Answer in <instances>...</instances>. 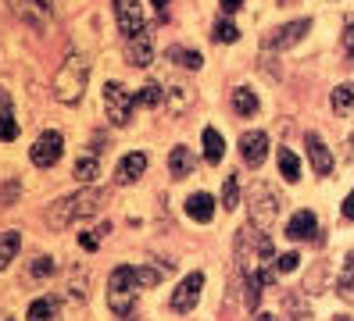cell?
<instances>
[{"label": "cell", "mask_w": 354, "mask_h": 321, "mask_svg": "<svg viewBox=\"0 0 354 321\" xmlns=\"http://www.w3.org/2000/svg\"><path fill=\"white\" fill-rule=\"evenodd\" d=\"M104 200H108V197H104V189H97V186L75 189L72 197H61L57 204L47 207V225L54 232H65V228H72L82 218H93V214L104 207Z\"/></svg>", "instance_id": "cell-1"}, {"label": "cell", "mask_w": 354, "mask_h": 321, "mask_svg": "<svg viewBox=\"0 0 354 321\" xmlns=\"http://www.w3.org/2000/svg\"><path fill=\"white\" fill-rule=\"evenodd\" d=\"M258 97H254V90H247V86H236L233 90V111L236 115H243V118H251V115H258Z\"/></svg>", "instance_id": "cell-21"}, {"label": "cell", "mask_w": 354, "mask_h": 321, "mask_svg": "<svg viewBox=\"0 0 354 321\" xmlns=\"http://www.w3.org/2000/svg\"><path fill=\"white\" fill-rule=\"evenodd\" d=\"M254 321H276V314H254Z\"/></svg>", "instance_id": "cell-39"}, {"label": "cell", "mask_w": 354, "mask_h": 321, "mask_svg": "<svg viewBox=\"0 0 354 321\" xmlns=\"http://www.w3.org/2000/svg\"><path fill=\"white\" fill-rule=\"evenodd\" d=\"M344 47H347V54H354V26L344 29Z\"/></svg>", "instance_id": "cell-37"}, {"label": "cell", "mask_w": 354, "mask_h": 321, "mask_svg": "<svg viewBox=\"0 0 354 321\" xmlns=\"http://www.w3.org/2000/svg\"><path fill=\"white\" fill-rule=\"evenodd\" d=\"M61 150H65V139H61V133H44L36 143H32V150H29V157H32V164L36 168H54L57 161H61Z\"/></svg>", "instance_id": "cell-7"}, {"label": "cell", "mask_w": 354, "mask_h": 321, "mask_svg": "<svg viewBox=\"0 0 354 321\" xmlns=\"http://www.w3.org/2000/svg\"><path fill=\"white\" fill-rule=\"evenodd\" d=\"M315 228H319L315 214H311V211H297L294 218L286 222V240H290V243H304V240H315Z\"/></svg>", "instance_id": "cell-14"}, {"label": "cell", "mask_w": 354, "mask_h": 321, "mask_svg": "<svg viewBox=\"0 0 354 321\" xmlns=\"http://www.w3.org/2000/svg\"><path fill=\"white\" fill-rule=\"evenodd\" d=\"M218 4H222V11H225V14H236V11L243 8V0H218Z\"/></svg>", "instance_id": "cell-35"}, {"label": "cell", "mask_w": 354, "mask_h": 321, "mask_svg": "<svg viewBox=\"0 0 354 321\" xmlns=\"http://www.w3.org/2000/svg\"><path fill=\"white\" fill-rule=\"evenodd\" d=\"M86 79H90V61L82 54L65 57V64H61L57 75H54V97L61 104H68V107L79 104L82 93H86Z\"/></svg>", "instance_id": "cell-2"}, {"label": "cell", "mask_w": 354, "mask_h": 321, "mask_svg": "<svg viewBox=\"0 0 354 321\" xmlns=\"http://www.w3.org/2000/svg\"><path fill=\"white\" fill-rule=\"evenodd\" d=\"M57 314H61V304L54 296H39V300H32L29 304V321H57Z\"/></svg>", "instance_id": "cell-20"}, {"label": "cell", "mask_w": 354, "mask_h": 321, "mask_svg": "<svg viewBox=\"0 0 354 321\" xmlns=\"http://www.w3.org/2000/svg\"><path fill=\"white\" fill-rule=\"evenodd\" d=\"M304 143H308V157H311V168H315V175H329L333 171V154H329V146L322 143V136L319 133H308L304 136Z\"/></svg>", "instance_id": "cell-13"}, {"label": "cell", "mask_w": 354, "mask_h": 321, "mask_svg": "<svg viewBox=\"0 0 354 321\" xmlns=\"http://www.w3.org/2000/svg\"><path fill=\"white\" fill-rule=\"evenodd\" d=\"M50 271H54V257H36L32 275H36V278H44V275H50Z\"/></svg>", "instance_id": "cell-34"}, {"label": "cell", "mask_w": 354, "mask_h": 321, "mask_svg": "<svg viewBox=\"0 0 354 321\" xmlns=\"http://www.w3.org/2000/svg\"><path fill=\"white\" fill-rule=\"evenodd\" d=\"M8 4L18 14V21H26V26H32L39 32L50 26V4L54 0H8Z\"/></svg>", "instance_id": "cell-6"}, {"label": "cell", "mask_w": 354, "mask_h": 321, "mask_svg": "<svg viewBox=\"0 0 354 321\" xmlns=\"http://www.w3.org/2000/svg\"><path fill=\"white\" fill-rule=\"evenodd\" d=\"M75 179L90 186V182L97 179V157H82V161H75Z\"/></svg>", "instance_id": "cell-30"}, {"label": "cell", "mask_w": 354, "mask_h": 321, "mask_svg": "<svg viewBox=\"0 0 354 321\" xmlns=\"http://www.w3.org/2000/svg\"><path fill=\"white\" fill-rule=\"evenodd\" d=\"M169 171H172L176 179L194 175V171H197V157H194L186 146H172V154H169Z\"/></svg>", "instance_id": "cell-17"}, {"label": "cell", "mask_w": 354, "mask_h": 321, "mask_svg": "<svg viewBox=\"0 0 354 321\" xmlns=\"http://www.w3.org/2000/svg\"><path fill=\"white\" fill-rule=\"evenodd\" d=\"M165 100H169V111H172V115H183V111H186V104L194 100V93L186 90V86L172 82V86H165Z\"/></svg>", "instance_id": "cell-22"}, {"label": "cell", "mask_w": 354, "mask_h": 321, "mask_svg": "<svg viewBox=\"0 0 354 321\" xmlns=\"http://www.w3.org/2000/svg\"><path fill=\"white\" fill-rule=\"evenodd\" d=\"M18 243H22V235H18L15 228H11V232H0V271H4V268L15 261Z\"/></svg>", "instance_id": "cell-24"}, {"label": "cell", "mask_w": 354, "mask_h": 321, "mask_svg": "<svg viewBox=\"0 0 354 321\" xmlns=\"http://www.w3.org/2000/svg\"><path fill=\"white\" fill-rule=\"evenodd\" d=\"M143 171H147V154H126L118 161V168H115V182H122V186H129V182H136Z\"/></svg>", "instance_id": "cell-15"}, {"label": "cell", "mask_w": 354, "mask_h": 321, "mask_svg": "<svg viewBox=\"0 0 354 321\" xmlns=\"http://www.w3.org/2000/svg\"><path fill=\"white\" fill-rule=\"evenodd\" d=\"M201 143H204V161H207V164H218V161L225 157V139H222L218 128H204Z\"/></svg>", "instance_id": "cell-19"}, {"label": "cell", "mask_w": 354, "mask_h": 321, "mask_svg": "<svg viewBox=\"0 0 354 321\" xmlns=\"http://www.w3.org/2000/svg\"><path fill=\"white\" fill-rule=\"evenodd\" d=\"M140 289H143V286H140V271H136L133 264L115 268L111 278H108V304H111V311H115L118 318H126V314L133 311V304H136Z\"/></svg>", "instance_id": "cell-3"}, {"label": "cell", "mask_w": 354, "mask_h": 321, "mask_svg": "<svg viewBox=\"0 0 354 321\" xmlns=\"http://www.w3.org/2000/svg\"><path fill=\"white\" fill-rule=\"evenodd\" d=\"M126 57H129V64H136V68H147V64L154 61V32L140 29L136 36H129L126 39Z\"/></svg>", "instance_id": "cell-11"}, {"label": "cell", "mask_w": 354, "mask_h": 321, "mask_svg": "<svg viewBox=\"0 0 354 321\" xmlns=\"http://www.w3.org/2000/svg\"><path fill=\"white\" fill-rule=\"evenodd\" d=\"M333 321H351V318H333Z\"/></svg>", "instance_id": "cell-40"}, {"label": "cell", "mask_w": 354, "mask_h": 321, "mask_svg": "<svg viewBox=\"0 0 354 321\" xmlns=\"http://www.w3.org/2000/svg\"><path fill=\"white\" fill-rule=\"evenodd\" d=\"M115 18H118V29H122V36H126V39L136 36L140 29H147L140 0H115Z\"/></svg>", "instance_id": "cell-10"}, {"label": "cell", "mask_w": 354, "mask_h": 321, "mask_svg": "<svg viewBox=\"0 0 354 321\" xmlns=\"http://www.w3.org/2000/svg\"><path fill=\"white\" fill-rule=\"evenodd\" d=\"M15 136H18V125H15V115H11V104H8L4 93H0V139L11 143Z\"/></svg>", "instance_id": "cell-25"}, {"label": "cell", "mask_w": 354, "mask_h": 321, "mask_svg": "<svg viewBox=\"0 0 354 321\" xmlns=\"http://www.w3.org/2000/svg\"><path fill=\"white\" fill-rule=\"evenodd\" d=\"M169 54H172V57L183 64V68H190V72H197V68H201V54H197V50H183V47H172Z\"/></svg>", "instance_id": "cell-32"}, {"label": "cell", "mask_w": 354, "mask_h": 321, "mask_svg": "<svg viewBox=\"0 0 354 321\" xmlns=\"http://www.w3.org/2000/svg\"><path fill=\"white\" fill-rule=\"evenodd\" d=\"M340 211H344V218H347V222H354V189H351V197L344 200V207H340Z\"/></svg>", "instance_id": "cell-36"}, {"label": "cell", "mask_w": 354, "mask_h": 321, "mask_svg": "<svg viewBox=\"0 0 354 321\" xmlns=\"http://www.w3.org/2000/svg\"><path fill=\"white\" fill-rule=\"evenodd\" d=\"M212 39H215V43H236V39H240V29H236L229 18H222V21H215Z\"/></svg>", "instance_id": "cell-28"}, {"label": "cell", "mask_w": 354, "mask_h": 321, "mask_svg": "<svg viewBox=\"0 0 354 321\" xmlns=\"http://www.w3.org/2000/svg\"><path fill=\"white\" fill-rule=\"evenodd\" d=\"M240 157H243V164L247 168H258L265 157H268V136L265 133H243L240 136Z\"/></svg>", "instance_id": "cell-12"}, {"label": "cell", "mask_w": 354, "mask_h": 321, "mask_svg": "<svg viewBox=\"0 0 354 321\" xmlns=\"http://www.w3.org/2000/svg\"><path fill=\"white\" fill-rule=\"evenodd\" d=\"M186 214H190L194 222H212L215 218V197L212 193H194L190 200H186Z\"/></svg>", "instance_id": "cell-16"}, {"label": "cell", "mask_w": 354, "mask_h": 321, "mask_svg": "<svg viewBox=\"0 0 354 321\" xmlns=\"http://www.w3.org/2000/svg\"><path fill=\"white\" fill-rule=\"evenodd\" d=\"M151 4H154V11L165 18V14H169V4H172V0H151Z\"/></svg>", "instance_id": "cell-38"}, {"label": "cell", "mask_w": 354, "mask_h": 321, "mask_svg": "<svg viewBox=\"0 0 354 321\" xmlns=\"http://www.w3.org/2000/svg\"><path fill=\"white\" fill-rule=\"evenodd\" d=\"M276 161H279V175L286 182H297L301 179V161H297L294 150H276Z\"/></svg>", "instance_id": "cell-23"}, {"label": "cell", "mask_w": 354, "mask_h": 321, "mask_svg": "<svg viewBox=\"0 0 354 321\" xmlns=\"http://www.w3.org/2000/svg\"><path fill=\"white\" fill-rule=\"evenodd\" d=\"M108 232H111V225H108V222H104L100 228H93V232H82V235H79L82 250H97V246H100V240H104V235H108Z\"/></svg>", "instance_id": "cell-31"}, {"label": "cell", "mask_w": 354, "mask_h": 321, "mask_svg": "<svg viewBox=\"0 0 354 321\" xmlns=\"http://www.w3.org/2000/svg\"><path fill=\"white\" fill-rule=\"evenodd\" d=\"M222 207L225 211H236L240 207V182H236V175H229L225 186H222Z\"/></svg>", "instance_id": "cell-27"}, {"label": "cell", "mask_w": 354, "mask_h": 321, "mask_svg": "<svg viewBox=\"0 0 354 321\" xmlns=\"http://www.w3.org/2000/svg\"><path fill=\"white\" fill-rule=\"evenodd\" d=\"M337 296L344 304H354V250L344 257V268L337 275Z\"/></svg>", "instance_id": "cell-18"}, {"label": "cell", "mask_w": 354, "mask_h": 321, "mask_svg": "<svg viewBox=\"0 0 354 321\" xmlns=\"http://www.w3.org/2000/svg\"><path fill=\"white\" fill-rule=\"evenodd\" d=\"M133 104H136V97H133L122 82H108V86H104V115H108V121H111L115 128L129 125Z\"/></svg>", "instance_id": "cell-5"}, {"label": "cell", "mask_w": 354, "mask_h": 321, "mask_svg": "<svg viewBox=\"0 0 354 321\" xmlns=\"http://www.w3.org/2000/svg\"><path fill=\"white\" fill-rule=\"evenodd\" d=\"M247 211H251V228L265 232V228L276 225L279 211H283V197H279V193H272V189H265V186H258L251 193V207H247Z\"/></svg>", "instance_id": "cell-4"}, {"label": "cell", "mask_w": 354, "mask_h": 321, "mask_svg": "<svg viewBox=\"0 0 354 321\" xmlns=\"http://www.w3.org/2000/svg\"><path fill=\"white\" fill-rule=\"evenodd\" d=\"M351 107H354V86L344 82V86H337V90H333V111H337V115H347Z\"/></svg>", "instance_id": "cell-26"}, {"label": "cell", "mask_w": 354, "mask_h": 321, "mask_svg": "<svg viewBox=\"0 0 354 321\" xmlns=\"http://www.w3.org/2000/svg\"><path fill=\"white\" fill-rule=\"evenodd\" d=\"M297 264H301V257H297V253H283V257H276V268H279V271H297Z\"/></svg>", "instance_id": "cell-33"}, {"label": "cell", "mask_w": 354, "mask_h": 321, "mask_svg": "<svg viewBox=\"0 0 354 321\" xmlns=\"http://www.w3.org/2000/svg\"><path fill=\"white\" fill-rule=\"evenodd\" d=\"M311 29L308 18H297V21H286L283 29H276L272 36H265V50H290L297 47V43L304 39V32Z\"/></svg>", "instance_id": "cell-8"}, {"label": "cell", "mask_w": 354, "mask_h": 321, "mask_svg": "<svg viewBox=\"0 0 354 321\" xmlns=\"http://www.w3.org/2000/svg\"><path fill=\"white\" fill-rule=\"evenodd\" d=\"M136 104H143V107H161L165 104V90H161V86H143V93L136 97Z\"/></svg>", "instance_id": "cell-29"}, {"label": "cell", "mask_w": 354, "mask_h": 321, "mask_svg": "<svg viewBox=\"0 0 354 321\" xmlns=\"http://www.w3.org/2000/svg\"><path fill=\"white\" fill-rule=\"evenodd\" d=\"M201 289H204V275H201V271L186 275L183 282H179V289L172 293V311L190 314V311L197 307V300H201Z\"/></svg>", "instance_id": "cell-9"}]
</instances>
